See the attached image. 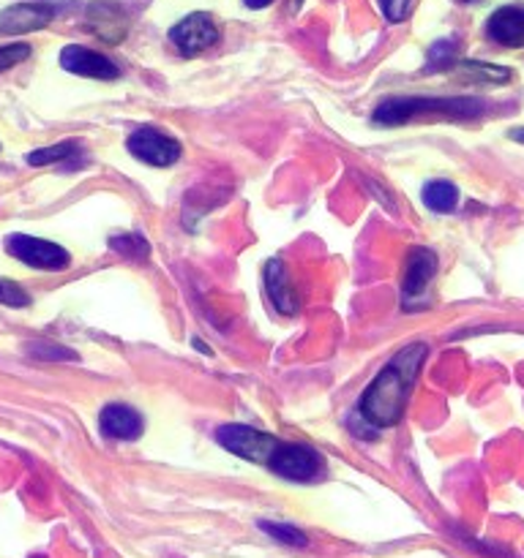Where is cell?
Instances as JSON below:
<instances>
[{"mask_svg":"<svg viewBox=\"0 0 524 558\" xmlns=\"http://www.w3.org/2000/svg\"><path fill=\"white\" fill-rule=\"evenodd\" d=\"M52 22V9L38 3H16L0 11V36H25Z\"/></svg>","mask_w":524,"mask_h":558,"instance_id":"11","label":"cell"},{"mask_svg":"<svg viewBox=\"0 0 524 558\" xmlns=\"http://www.w3.org/2000/svg\"><path fill=\"white\" fill-rule=\"evenodd\" d=\"M486 36L508 49L524 47V5H502L486 22Z\"/></svg>","mask_w":524,"mask_h":558,"instance_id":"14","label":"cell"},{"mask_svg":"<svg viewBox=\"0 0 524 558\" xmlns=\"http://www.w3.org/2000/svg\"><path fill=\"white\" fill-rule=\"evenodd\" d=\"M216 441L233 456L243 458L251 463H267V458L273 456V450L278 447L276 436L265 434V430H257L251 425H222L216 428Z\"/></svg>","mask_w":524,"mask_h":558,"instance_id":"5","label":"cell"},{"mask_svg":"<svg viewBox=\"0 0 524 558\" xmlns=\"http://www.w3.org/2000/svg\"><path fill=\"white\" fill-rule=\"evenodd\" d=\"M486 112V101L480 98H434V96H396L380 101L371 114L374 125H404L415 118H442V120H475Z\"/></svg>","mask_w":524,"mask_h":558,"instance_id":"2","label":"cell"},{"mask_svg":"<svg viewBox=\"0 0 524 558\" xmlns=\"http://www.w3.org/2000/svg\"><path fill=\"white\" fill-rule=\"evenodd\" d=\"M440 270V262H437L434 251L424 248V245H415L407 254V265H404L402 276V305L404 308H415L420 298L426 294V289L431 287V281L437 278Z\"/></svg>","mask_w":524,"mask_h":558,"instance_id":"7","label":"cell"},{"mask_svg":"<svg viewBox=\"0 0 524 558\" xmlns=\"http://www.w3.org/2000/svg\"><path fill=\"white\" fill-rule=\"evenodd\" d=\"M5 251L22 265L33 270H66L71 265V254L58 243L33 238V234H9L5 238Z\"/></svg>","mask_w":524,"mask_h":558,"instance_id":"4","label":"cell"},{"mask_svg":"<svg viewBox=\"0 0 524 558\" xmlns=\"http://www.w3.org/2000/svg\"><path fill=\"white\" fill-rule=\"evenodd\" d=\"M109 248L118 251L123 259L131 262H147L151 256V243L142 234H120V238L109 240Z\"/></svg>","mask_w":524,"mask_h":558,"instance_id":"20","label":"cell"},{"mask_svg":"<svg viewBox=\"0 0 524 558\" xmlns=\"http://www.w3.org/2000/svg\"><path fill=\"white\" fill-rule=\"evenodd\" d=\"M262 283H265L267 300L273 303V308L282 316H295L300 308L298 289H295L293 278H289V267L282 259H267L262 267Z\"/></svg>","mask_w":524,"mask_h":558,"instance_id":"9","label":"cell"},{"mask_svg":"<svg viewBox=\"0 0 524 558\" xmlns=\"http://www.w3.org/2000/svg\"><path fill=\"white\" fill-rule=\"evenodd\" d=\"M27 354L36 360H44V363H63V360H76V354L71 349L58 347V343H27Z\"/></svg>","mask_w":524,"mask_h":558,"instance_id":"21","label":"cell"},{"mask_svg":"<svg viewBox=\"0 0 524 558\" xmlns=\"http://www.w3.org/2000/svg\"><path fill=\"white\" fill-rule=\"evenodd\" d=\"M98 428L109 439L134 441L145 430V420H142V414L136 409L126 407V403H107L102 409V414H98Z\"/></svg>","mask_w":524,"mask_h":558,"instance_id":"12","label":"cell"},{"mask_svg":"<svg viewBox=\"0 0 524 558\" xmlns=\"http://www.w3.org/2000/svg\"><path fill=\"white\" fill-rule=\"evenodd\" d=\"M426 354H429V347L424 341L407 343L382 365L380 374L360 392L358 414L371 428H393L404 417V409L413 396Z\"/></svg>","mask_w":524,"mask_h":558,"instance_id":"1","label":"cell"},{"mask_svg":"<svg viewBox=\"0 0 524 558\" xmlns=\"http://www.w3.org/2000/svg\"><path fill=\"white\" fill-rule=\"evenodd\" d=\"M300 3H303V0H293V9H298Z\"/></svg>","mask_w":524,"mask_h":558,"instance_id":"27","label":"cell"},{"mask_svg":"<svg viewBox=\"0 0 524 558\" xmlns=\"http://www.w3.org/2000/svg\"><path fill=\"white\" fill-rule=\"evenodd\" d=\"M31 54V47L27 44H9V47H0V71H9L14 69L16 63Z\"/></svg>","mask_w":524,"mask_h":558,"instance_id":"24","label":"cell"},{"mask_svg":"<svg viewBox=\"0 0 524 558\" xmlns=\"http://www.w3.org/2000/svg\"><path fill=\"white\" fill-rule=\"evenodd\" d=\"M126 147H129L131 156L156 169L172 167L180 158V142L167 136L164 131L153 129V125H140V129L126 140Z\"/></svg>","mask_w":524,"mask_h":558,"instance_id":"6","label":"cell"},{"mask_svg":"<svg viewBox=\"0 0 524 558\" xmlns=\"http://www.w3.org/2000/svg\"><path fill=\"white\" fill-rule=\"evenodd\" d=\"M0 303L11 305V308H22V305H31V294L22 287H16V283L0 278Z\"/></svg>","mask_w":524,"mask_h":558,"instance_id":"22","label":"cell"},{"mask_svg":"<svg viewBox=\"0 0 524 558\" xmlns=\"http://www.w3.org/2000/svg\"><path fill=\"white\" fill-rule=\"evenodd\" d=\"M82 153V145L76 140H66V142H58V145L52 147H38V150H33L31 156H27V163H33V167H49V163H60V161H69V158L80 156Z\"/></svg>","mask_w":524,"mask_h":558,"instance_id":"17","label":"cell"},{"mask_svg":"<svg viewBox=\"0 0 524 558\" xmlns=\"http://www.w3.org/2000/svg\"><path fill=\"white\" fill-rule=\"evenodd\" d=\"M420 199L431 213H453L458 205V189L451 180H429L420 191Z\"/></svg>","mask_w":524,"mask_h":558,"instance_id":"16","label":"cell"},{"mask_svg":"<svg viewBox=\"0 0 524 558\" xmlns=\"http://www.w3.org/2000/svg\"><path fill=\"white\" fill-rule=\"evenodd\" d=\"M87 27L102 38L104 44H120L129 33V16L118 3L98 0L87 9Z\"/></svg>","mask_w":524,"mask_h":558,"instance_id":"13","label":"cell"},{"mask_svg":"<svg viewBox=\"0 0 524 558\" xmlns=\"http://www.w3.org/2000/svg\"><path fill=\"white\" fill-rule=\"evenodd\" d=\"M246 5H249V9H265V5H271L273 0H243Z\"/></svg>","mask_w":524,"mask_h":558,"instance_id":"25","label":"cell"},{"mask_svg":"<svg viewBox=\"0 0 524 558\" xmlns=\"http://www.w3.org/2000/svg\"><path fill=\"white\" fill-rule=\"evenodd\" d=\"M60 65L66 71L76 76H87V80H118L120 69L107 58V54L96 52V49L80 47V44H71V47H63L60 52Z\"/></svg>","mask_w":524,"mask_h":558,"instance_id":"10","label":"cell"},{"mask_svg":"<svg viewBox=\"0 0 524 558\" xmlns=\"http://www.w3.org/2000/svg\"><path fill=\"white\" fill-rule=\"evenodd\" d=\"M388 22H404L413 11V0H377Z\"/></svg>","mask_w":524,"mask_h":558,"instance_id":"23","label":"cell"},{"mask_svg":"<svg viewBox=\"0 0 524 558\" xmlns=\"http://www.w3.org/2000/svg\"><path fill=\"white\" fill-rule=\"evenodd\" d=\"M453 69L458 71V76H464L467 82H484V85H508L513 80L511 69H502V65L491 63H478V60H464V63H456Z\"/></svg>","mask_w":524,"mask_h":558,"instance_id":"15","label":"cell"},{"mask_svg":"<svg viewBox=\"0 0 524 558\" xmlns=\"http://www.w3.org/2000/svg\"><path fill=\"white\" fill-rule=\"evenodd\" d=\"M260 532H265L273 543L287 545V548H309V537H306L300 529L289 526V523H276V521H260L257 523Z\"/></svg>","mask_w":524,"mask_h":558,"instance_id":"18","label":"cell"},{"mask_svg":"<svg viewBox=\"0 0 524 558\" xmlns=\"http://www.w3.org/2000/svg\"><path fill=\"white\" fill-rule=\"evenodd\" d=\"M511 140L513 142H522V145H524V129H513L511 131Z\"/></svg>","mask_w":524,"mask_h":558,"instance_id":"26","label":"cell"},{"mask_svg":"<svg viewBox=\"0 0 524 558\" xmlns=\"http://www.w3.org/2000/svg\"><path fill=\"white\" fill-rule=\"evenodd\" d=\"M169 38H172L175 47L180 49V54L194 58V54L205 52V49H211L213 44L218 41V27L211 14L196 11V14L183 16V20L169 31Z\"/></svg>","mask_w":524,"mask_h":558,"instance_id":"8","label":"cell"},{"mask_svg":"<svg viewBox=\"0 0 524 558\" xmlns=\"http://www.w3.org/2000/svg\"><path fill=\"white\" fill-rule=\"evenodd\" d=\"M276 477L289 480V483H314L325 474V461L320 452L309 445H282L273 450L265 463Z\"/></svg>","mask_w":524,"mask_h":558,"instance_id":"3","label":"cell"},{"mask_svg":"<svg viewBox=\"0 0 524 558\" xmlns=\"http://www.w3.org/2000/svg\"><path fill=\"white\" fill-rule=\"evenodd\" d=\"M458 63V44L445 38V41H437L434 47L426 54V74H434V71H448Z\"/></svg>","mask_w":524,"mask_h":558,"instance_id":"19","label":"cell"}]
</instances>
